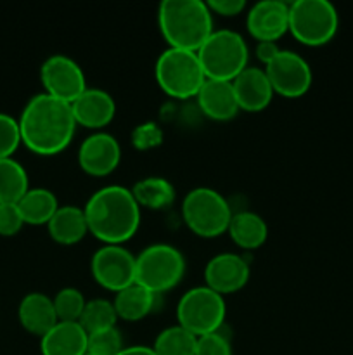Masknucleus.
<instances>
[{
    "mask_svg": "<svg viewBox=\"0 0 353 355\" xmlns=\"http://www.w3.org/2000/svg\"><path fill=\"white\" fill-rule=\"evenodd\" d=\"M21 142L35 155L52 156L66 149L76 130L71 104L42 92L31 97L17 120Z\"/></svg>",
    "mask_w": 353,
    "mask_h": 355,
    "instance_id": "obj_1",
    "label": "nucleus"
},
{
    "mask_svg": "<svg viewBox=\"0 0 353 355\" xmlns=\"http://www.w3.org/2000/svg\"><path fill=\"white\" fill-rule=\"evenodd\" d=\"M89 232L104 245H123L141 225V207L132 189L106 186L92 194L83 207Z\"/></svg>",
    "mask_w": 353,
    "mask_h": 355,
    "instance_id": "obj_2",
    "label": "nucleus"
},
{
    "mask_svg": "<svg viewBox=\"0 0 353 355\" xmlns=\"http://www.w3.org/2000/svg\"><path fill=\"white\" fill-rule=\"evenodd\" d=\"M158 23L168 47L196 52L213 33V14L203 0H163Z\"/></svg>",
    "mask_w": 353,
    "mask_h": 355,
    "instance_id": "obj_3",
    "label": "nucleus"
},
{
    "mask_svg": "<svg viewBox=\"0 0 353 355\" xmlns=\"http://www.w3.org/2000/svg\"><path fill=\"white\" fill-rule=\"evenodd\" d=\"M203 71L210 80L232 82L248 68L249 51L241 33L234 30H213L196 51Z\"/></svg>",
    "mask_w": 353,
    "mask_h": 355,
    "instance_id": "obj_4",
    "label": "nucleus"
},
{
    "mask_svg": "<svg viewBox=\"0 0 353 355\" xmlns=\"http://www.w3.org/2000/svg\"><path fill=\"white\" fill-rule=\"evenodd\" d=\"M185 274V259L179 248L166 243L147 246L135 257V283L151 293L170 291Z\"/></svg>",
    "mask_w": 353,
    "mask_h": 355,
    "instance_id": "obj_5",
    "label": "nucleus"
},
{
    "mask_svg": "<svg viewBox=\"0 0 353 355\" xmlns=\"http://www.w3.org/2000/svg\"><path fill=\"white\" fill-rule=\"evenodd\" d=\"M156 82L159 89L175 99L196 97L206 75L194 51L168 47L156 61Z\"/></svg>",
    "mask_w": 353,
    "mask_h": 355,
    "instance_id": "obj_6",
    "label": "nucleus"
},
{
    "mask_svg": "<svg viewBox=\"0 0 353 355\" xmlns=\"http://www.w3.org/2000/svg\"><path fill=\"white\" fill-rule=\"evenodd\" d=\"M182 217L194 234L201 238H217L227 232L232 208L218 191L211 187H196L183 196Z\"/></svg>",
    "mask_w": 353,
    "mask_h": 355,
    "instance_id": "obj_7",
    "label": "nucleus"
},
{
    "mask_svg": "<svg viewBox=\"0 0 353 355\" xmlns=\"http://www.w3.org/2000/svg\"><path fill=\"white\" fill-rule=\"evenodd\" d=\"M338 24V10L327 0H296L289 3V31L303 45H325L336 35Z\"/></svg>",
    "mask_w": 353,
    "mask_h": 355,
    "instance_id": "obj_8",
    "label": "nucleus"
},
{
    "mask_svg": "<svg viewBox=\"0 0 353 355\" xmlns=\"http://www.w3.org/2000/svg\"><path fill=\"white\" fill-rule=\"evenodd\" d=\"M225 314L227 307L224 297L206 284L190 288L176 305L179 324L196 336L210 335L224 328Z\"/></svg>",
    "mask_w": 353,
    "mask_h": 355,
    "instance_id": "obj_9",
    "label": "nucleus"
},
{
    "mask_svg": "<svg viewBox=\"0 0 353 355\" xmlns=\"http://www.w3.org/2000/svg\"><path fill=\"white\" fill-rule=\"evenodd\" d=\"M40 80L45 94L71 104L87 90V78L82 66L64 54L48 55L40 68Z\"/></svg>",
    "mask_w": 353,
    "mask_h": 355,
    "instance_id": "obj_10",
    "label": "nucleus"
},
{
    "mask_svg": "<svg viewBox=\"0 0 353 355\" xmlns=\"http://www.w3.org/2000/svg\"><path fill=\"white\" fill-rule=\"evenodd\" d=\"M92 276L106 290H125L135 283V255L123 245H104L90 262Z\"/></svg>",
    "mask_w": 353,
    "mask_h": 355,
    "instance_id": "obj_11",
    "label": "nucleus"
},
{
    "mask_svg": "<svg viewBox=\"0 0 353 355\" xmlns=\"http://www.w3.org/2000/svg\"><path fill=\"white\" fill-rule=\"evenodd\" d=\"M263 69L269 76L273 94L282 97L296 99L305 96L311 85L310 64L298 52L280 49L279 54L269 64H265Z\"/></svg>",
    "mask_w": 353,
    "mask_h": 355,
    "instance_id": "obj_12",
    "label": "nucleus"
},
{
    "mask_svg": "<svg viewBox=\"0 0 353 355\" xmlns=\"http://www.w3.org/2000/svg\"><path fill=\"white\" fill-rule=\"evenodd\" d=\"M246 28L258 42H277L289 31V6L280 0H262L246 14Z\"/></svg>",
    "mask_w": 353,
    "mask_h": 355,
    "instance_id": "obj_13",
    "label": "nucleus"
},
{
    "mask_svg": "<svg viewBox=\"0 0 353 355\" xmlns=\"http://www.w3.org/2000/svg\"><path fill=\"white\" fill-rule=\"evenodd\" d=\"M121 159L120 142L106 132H96L82 142L78 163L83 172L93 177L109 175L116 170Z\"/></svg>",
    "mask_w": 353,
    "mask_h": 355,
    "instance_id": "obj_14",
    "label": "nucleus"
},
{
    "mask_svg": "<svg viewBox=\"0 0 353 355\" xmlns=\"http://www.w3.org/2000/svg\"><path fill=\"white\" fill-rule=\"evenodd\" d=\"M204 281L208 288L220 293L221 297L235 293L249 281V266L237 253H218L206 263Z\"/></svg>",
    "mask_w": 353,
    "mask_h": 355,
    "instance_id": "obj_15",
    "label": "nucleus"
},
{
    "mask_svg": "<svg viewBox=\"0 0 353 355\" xmlns=\"http://www.w3.org/2000/svg\"><path fill=\"white\" fill-rule=\"evenodd\" d=\"M232 87L237 97L239 110L258 113L272 103L273 89L265 69L248 66L232 80Z\"/></svg>",
    "mask_w": 353,
    "mask_h": 355,
    "instance_id": "obj_16",
    "label": "nucleus"
},
{
    "mask_svg": "<svg viewBox=\"0 0 353 355\" xmlns=\"http://www.w3.org/2000/svg\"><path fill=\"white\" fill-rule=\"evenodd\" d=\"M71 110L75 114L76 125L99 130L113 121L114 113H116V103L106 90L87 87L85 92L78 99L73 101Z\"/></svg>",
    "mask_w": 353,
    "mask_h": 355,
    "instance_id": "obj_17",
    "label": "nucleus"
},
{
    "mask_svg": "<svg viewBox=\"0 0 353 355\" xmlns=\"http://www.w3.org/2000/svg\"><path fill=\"white\" fill-rule=\"evenodd\" d=\"M196 99L201 111L211 120H230L239 111L237 97H235L232 82L206 78L197 92Z\"/></svg>",
    "mask_w": 353,
    "mask_h": 355,
    "instance_id": "obj_18",
    "label": "nucleus"
},
{
    "mask_svg": "<svg viewBox=\"0 0 353 355\" xmlns=\"http://www.w3.org/2000/svg\"><path fill=\"white\" fill-rule=\"evenodd\" d=\"M17 319L28 333L40 338L59 322L54 300L42 291H31L24 295L17 307Z\"/></svg>",
    "mask_w": 353,
    "mask_h": 355,
    "instance_id": "obj_19",
    "label": "nucleus"
},
{
    "mask_svg": "<svg viewBox=\"0 0 353 355\" xmlns=\"http://www.w3.org/2000/svg\"><path fill=\"white\" fill-rule=\"evenodd\" d=\"M89 335L80 322L59 321L40 338L42 355H85Z\"/></svg>",
    "mask_w": 353,
    "mask_h": 355,
    "instance_id": "obj_20",
    "label": "nucleus"
},
{
    "mask_svg": "<svg viewBox=\"0 0 353 355\" xmlns=\"http://www.w3.org/2000/svg\"><path fill=\"white\" fill-rule=\"evenodd\" d=\"M47 231L51 238L59 245H76L89 232L85 211L75 205L59 207L54 217L48 220Z\"/></svg>",
    "mask_w": 353,
    "mask_h": 355,
    "instance_id": "obj_21",
    "label": "nucleus"
},
{
    "mask_svg": "<svg viewBox=\"0 0 353 355\" xmlns=\"http://www.w3.org/2000/svg\"><path fill=\"white\" fill-rule=\"evenodd\" d=\"M227 232L239 248L255 250L266 241L269 227H266V222L263 220V217H260L258 214L242 210L237 214H232Z\"/></svg>",
    "mask_w": 353,
    "mask_h": 355,
    "instance_id": "obj_22",
    "label": "nucleus"
},
{
    "mask_svg": "<svg viewBox=\"0 0 353 355\" xmlns=\"http://www.w3.org/2000/svg\"><path fill=\"white\" fill-rule=\"evenodd\" d=\"M17 208H19L24 224L47 225L59 210V201L51 189L30 187L28 193L17 201Z\"/></svg>",
    "mask_w": 353,
    "mask_h": 355,
    "instance_id": "obj_23",
    "label": "nucleus"
},
{
    "mask_svg": "<svg viewBox=\"0 0 353 355\" xmlns=\"http://www.w3.org/2000/svg\"><path fill=\"white\" fill-rule=\"evenodd\" d=\"M156 295L151 293L149 290H145L141 284L134 283L130 284L125 290L118 291L116 297H114V311H116L118 319H123V321L135 322L144 319L149 312L154 307Z\"/></svg>",
    "mask_w": 353,
    "mask_h": 355,
    "instance_id": "obj_24",
    "label": "nucleus"
},
{
    "mask_svg": "<svg viewBox=\"0 0 353 355\" xmlns=\"http://www.w3.org/2000/svg\"><path fill=\"white\" fill-rule=\"evenodd\" d=\"M138 207L151 210H165L175 201V187L165 177H145L132 187Z\"/></svg>",
    "mask_w": 353,
    "mask_h": 355,
    "instance_id": "obj_25",
    "label": "nucleus"
},
{
    "mask_svg": "<svg viewBox=\"0 0 353 355\" xmlns=\"http://www.w3.org/2000/svg\"><path fill=\"white\" fill-rule=\"evenodd\" d=\"M30 189L24 166L14 158L0 159V205H17Z\"/></svg>",
    "mask_w": 353,
    "mask_h": 355,
    "instance_id": "obj_26",
    "label": "nucleus"
},
{
    "mask_svg": "<svg viewBox=\"0 0 353 355\" xmlns=\"http://www.w3.org/2000/svg\"><path fill=\"white\" fill-rule=\"evenodd\" d=\"M197 336L180 324L165 328L154 340L156 355H196Z\"/></svg>",
    "mask_w": 353,
    "mask_h": 355,
    "instance_id": "obj_27",
    "label": "nucleus"
},
{
    "mask_svg": "<svg viewBox=\"0 0 353 355\" xmlns=\"http://www.w3.org/2000/svg\"><path fill=\"white\" fill-rule=\"evenodd\" d=\"M118 321V314L114 311L113 302L106 300V298H93L89 300L85 305L82 318H80V324L85 329L87 335L92 333L102 331V329L114 328Z\"/></svg>",
    "mask_w": 353,
    "mask_h": 355,
    "instance_id": "obj_28",
    "label": "nucleus"
},
{
    "mask_svg": "<svg viewBox=\"0 0 353 355\" xmlns=\"http://www.w3.org/2000/svg\"><path fill=\"white\" fill-rule=\"evenodd\" d=\"M54 309L59 321L64 322H80L83 311H85L87 300L83 293L76 288H62L55 293Z\"/></svg>",
    "mask_w": 353,
    "mask_h": 355,
    "instance_id": "obj_29",
    "label": "nucleus"
},
{
    "mask_svg": "<svg viewBox=\"0 0 353 355\" xmlns=\"http://www.w3.org/2000/svg\"><path fill=\"white\" fill-rule=\"evenodd\" d=\"M123 349V336H121L120 329L116 326L89 335V343H87V352L89 354L118 355Z\"/></svg>",
    "mask_w": 353,
    "mask_h": 355,
    "instance_id": "obj_30",
    "label": "nucleus"
},
{
    "mask_svg": "<svg viewBox=\"0 0 353 355\" xmlns=\"http://www.w3.org/2000/svg\"><path fill=\"white\" fill-rule=\"evenodd\" d=\"M21 144L19 123L14 116L0 113V159L12 158Z\"/></svg>",
    "mask_w": 353,
    "mask_h": 355,
    "instance_id": "obj_31",
    "label": "nucleus"
},
{
    "mask_svg": "<svg viewBox=\"0 0 353 355\" xmlns=\"http://www.w3.org/2000/svg\"><path fill=\"white\" fill-rule=\"evenodd\" d=\"M163 128L156 121H145L132 130V146L138 151H149L163 144Z\"/></svg>",
    "mask_w": 353,
    "mask_h": 355,
    "instance_id": "obj_32",
    "label": "nucleus"
},
{
    "mask_svg": "<svg viewBox=\"0 0 353 355\" xmlns=\"http://www.w3.org/2000/svg\"><path fill=\"white\" fill-rule=\"evenodd\" d=\"M196 355H232V343L221 329L210 335L197 336Z\"/></svg>",
    "mask_w": 353,
    "mask_h": 355,
    "instance_id": "obj_33",
    "label": "nucleus"
},
{
    "mask_svg": "<svg viewBox=\"0 0 353 355\" xmlns=\"http://www.w3.org/2000/svg\"><path fill=\"white\" fill-rule=\"evenodd\" d=\"M23 225L24 220L17 205H0V236H16Z\"/></svg>",
    "mask_w": 353,
    "mask_h": 355,
    "instance_id": "obj_34",
    "label": "nucleus"
},
{
    "mask_svg": "<svg viewBox=\"0 0 353 355\" xmlns=\"http://www.w3.org/2000/svg\"><path fill=\"white\" fill-rule=\"evenodd\" d=\"M206 6L210 7L211 14H220L225 17L237 16L246 9L244 0H210Z\"/></svg>",
    "mask_w": 353,
    "mask_h": 355,
    "instance_id": "obj_35",
    "label": "nucleus"
},
{
    "mask_svg": "<svg viewBox=\"0 0 353 355\" xmlns=\"http://www.w3.org/2000/svg\"><path fill=\"white\" fill-rule=\"evenodd\" d=\"M255 52H256V58H258L263 64H269V62L279 54L280 47L277 45V42H258Z\"/></svg>",
    "mask_w": 353,
    "mask_h": 355,
    "instance_id": "obj_36",
    "label": "nucleus"
},
{
    "mask_svg": "<svg viewBox=\"0 0 353 355\" xmlns=\"http://www.w3.org/2000/svg\"><path fill=\"white\" fill-rule=\"evenodd\" d=\"M118 355H156L152 347L145 345H135V347H125Z\"/></svg>",
    "mask_w": 353,
    "mask_h": 355,
    "instance_id": "obj_37",
    "label": "nucleus"
},
{
    "mask_svg": "<svg viewBox=\"0 0 353 355\" xmlns=\"http://www.w3.org/2000/svg\"><path fill=\"white\" fill-rule=\"evenodd\" d=\"M85 355H92V354H89V352H87V354H85Z\"/></svg>",
    "mask_w": 353,
    "mask_h": 355,
    "instance_id": "obj_38",
    "label": "nucleus"
}]
</instances>
